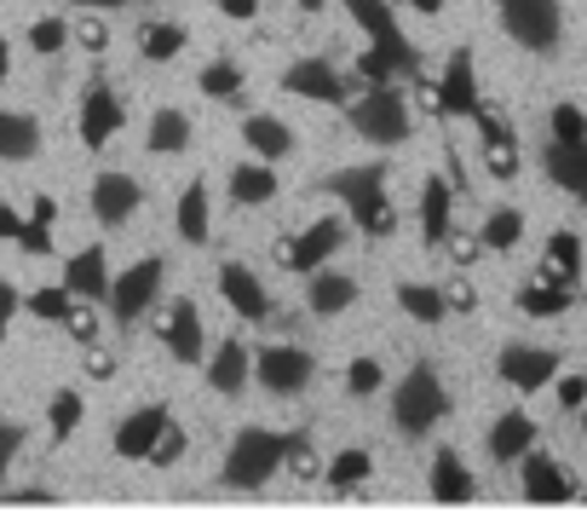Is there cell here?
Returning <instances> with one entry per match:
<instances>
[{
  "mask_svg": "<svg viewBox=\"0 0 587 525\" xmlns=\"http://www.w3.org/2000/svg\"><path fill=\"white\" fill-rule=\"evenodd\" d=\"M317 191L340 196L358 232H369V237H392V232H398V208H392V196H387V162H363V168H340V174H329Z\"/></svg>",
  "mask_w": 587,
  "mask_h": 525,
  "instance_id": "obj_1",
  "label": "cell"
},
{
  "mask_svg": "<svg viewBox=\"0 0 587 525\" xmlns=\"http://www.w3.org/2000/svg\"><path fill=\"white\" fill-rule=\"evenodd\" d=\"M288 439L294 434H276V428H242L231 439V456H225V485L231 490H260L271 485V474L283 468V456H288Z\"/></svg>",
  "mask_w": 587,
  "mask_h": 525,
  "instance_id": "obj_2",
  "label": "cell"
},
{
  "mask_svg": "<svg viewBox=\"0 0 587 525\" xmlns=\"http://www.w3.org/2000/svg\"><path fill=\"white\" fill-rule=\"evenodd\" d=\"M443 416H449V392H443L438 370H432V364H414V370L398 381V392H392V421H398V434L427 439Z\"/></svg>",
  "mask_w": 587,
  "mask_h": 525,
  "instance_id": "obj_3",
  "label": "cell"
},
{
  "mask_svg": "<svg viewBox=\"0 0 587 525\" xmlns=\"http://www.w3.org/2000/svg\"><path fill=\"white\" fill-rule=\"evenodd\" d=\"M345 121H352L363 139H374V145H403L409 139V105H403L398 81L363 87L352 105H345Z\"/></svg>",
  "mask_w": 587,
  "mask_h": 525,
  "instance_id": "obj_4",
  "label": "cell"
},
{
  "mask_svg": "<svg viewBox=\"0 0 587 525\" xmlns=\"http://www.w3.org/2000/svg\"><path fill=\"white\" fill-rule=\"evenodd\" d=\"M345 12L358 18V29L369 36V47H374L380 58H387L398 76H414V70H421V52H414V47L403 41V29H398V18H392L387 0H345Z\"/></svg>",
  "mask_w": 587,
  "mask_h": 525,
  "instance_id": "obj_5",
  "label": "cell"
},
{
  "mask_svg": "<svg viewBox=\"0 0 587 525\" xmlns=\"http://www.w3.org/2000/svg\"><path fill=\"white\" fill-rule=\"evenodd\" d=\"M345 232H352V220H340V214H323L317 225H305V232H294V237H276V266H283V272H317L323 266V260L345 243Z\"/></svg>",
  "mask_w": 587,
  "mask_h": 525,
  "instance_id": "obj_6",
  "label": "cell"
},
{
  "mask_svg": "<svg viewBox=\"0 0 587 525\" xmlns=\"http://www.w3.org/2000/svg\"><path fill=\"white\" fill-rule=\"evenodd\" d=\"M501 29L525 52H552L565 36V12L559 0H501Z\"/></svg>",
  "mask_w": 587,
  "mask_h": 525,
  "instance_id": "obj_7",
  "label": "cell"
},
{
  "mask_svg": "<svg viewBox=\"0 0 587 525\" xmlns=\"http://www.w3.org/2000/svg\"><path fill=\"white\" fill-rule=\"evenodd\" d=\"M283 93L305 98V105H334V110L352 105V87L340 81V70H334L329 58H294L288 70H283Z\"/></svg>",
  "mask_w": 587,
  "mask_h": 525,
  "instance_id": "obj_8",
  "label": "cell"
},
{
  "mask_svg": "<svg viewBox=\"0 0 587 525\" xmlns=\"http://www.w3.org/2000/svg\"><path fill=\"white\" fill-rule=\"evenodd\" d=\"M156 289H162V260L150 254V260H138V266H127L121 278H110V294H104V301H110V312H116L121 330H133V318L150 312Z\"/></svg>",
  "mask_w": 587,
  "mask_h": 525,
  "instance_id": "obj_9",
  "label": "cell"
},
{
  "mask_svg": "<svg viewBox=\"0 0 587 525\" xmlns=\"http://www.w3.org/2000/svg\"><path fill=\"white\" fill-rule=\"evenodd\" d=\"M254 376H260L265 392L288 399V392H300L311 376H317V358H311L305 347H260L254 352Z\"/></svg>",
  "mask_w": 587,
  "mask_h": 525,
  "instance_id": "obj_10",
  "label": "cell"
},
{
  "mask_svg": "<svg viewBox=\"0 0 587 525\" xmlns=\"http://www.w3.org/2000/svg\"><path fill=\"white\" fill-rule=\"evenodd\" d=\"M472 121H478V145H483V168H490V179H518V134H512V121L496 105H478Z\"/></svg>",
  "mask_w": 587,
  "mask_h": 525,
  "instance_id": "obj_11",
  "label": "cell"
},
{
  "mask_svg": "<svg viewBox=\"0 0 587 525\" xmlns=\"http://www.w3.org/2000/svg\"><path fill=\"white\" fill-rule=\"evenodd\" d=\"M559 364H565V358L552 352V347H501V358H496L501 381H507V387H518V392L547 387L552 376H559Z\"/></svg>",
  "mask_w": 587,
  "mask_h": 525,
  "instance_id": "obj_12",
  "label": "cell"
},
{
  "mask_svg": "<svg viewBox=\"0 0 587 525\" xmlns=\"http://www.w3.org/2000/svg\"><path fill=\"white\" fill-rule=\"evenodd\" d=\"M162 347L179 358V364H202L207 341H202V312H196L190 294H179V301L162 312Z\"/></svg>",
  "mask_w": 587,
  "mask_h": 525,
  "instance_id": "obj_13",
  "label": "cell"
},
{
  "mask_svg": "<svg viewBox=\"0 0 587 525\" xmlns=\"http://www.w3.org/2000/svg\"><path fill=\"white\" fill-rule=\"evenodd\" d=\"M483 105L478 98V70H472V52L456 47L443 64V81H438V116H472Z\"/></svg>",
  "mask_w": 587,
  "mask_h": 525,
  "instance_id": "obj_14",
  "label": "cell"
},
{
  "mask_svg": "<svg viewBox=\"0 0 587 525\" xmlns=\"http://www.w3.org/2000/svg\"><path fill=\"white\" fill-rule=\"evenodd\" d=\"M121 121H127V110H121V98L110 93V81H92L87 98H81V145L87 150H104V145L116 139Z\"/></svg>",
  "mask_w": 587,
  "mask_h": 525,
  "instance_id": "obj_15",
  "label": "cell"
},
{
  "mask_svg": "<svg viewBox=\"0 0 587 525\" xmlns=\"http://www.w3.org/2000/svg\"><path fill=\"white\" fill-rule=\"evenodd\" d=\"M219 294L225 301L248 318V323H265L271 318V289L260 283V272L254 266H242V260H225L219 266Z\"/></svg>",
  "mask_w": 587,
  "mask_h": 525,
  "instance_id": "obj_16",
  "label": "cell"
},
{
  "mask_svg": "<svg viewBox=\"0 0 587 525\" xmlns=\"http://www.w3.org/2000/svg\"><path fill=\"white\" fill-rule=\"evenodd\" d=\"M138 203H145V191H138L133 174H98L92 179V220L98 225H127L138 214Z\"/></svg>",
  "mask_w": 587,
  "mask_h": 525,
  "instance_id": "obj_17",
  "label": "cell"
},
{
  "mask_svg": "<svg viewBox=\"0 0 587 525\" xmlns=\"http://www.w3.org/2000/svg\"><path fill=\"white\" fill-rule=\"evenodd\" d=\"M63 289L76 301H104L110 294V254H104V243H87L81 254L63 260Z\"/></svg>",
  "mask_w": 587,
  "mask_h": 525,
  "instance_id": "obj_18",
  "label": "cell"
},
{
  "mask_svg": "<svg viewBox=\"0 0 587 525\" xmlns=\"http://www.w3.org/2000/svg\"><path fill=\"white\" fill-rule=\"evenodd\" d=\"M518 468H525V497H530V503H570V497H576L570 474L552 463V456H541L536 445L518 456Z\"/></svg>",
  "mask_w": 587,
  "mask_h": 525,
  "instance_id": "obj_19",
  "label": "cell"
},
{
  "mask_svg": "<svg viewBox=\"0 0 587 525\" xmlns=\"http://www.w3.org/2000/svg\"><path fill=\"white\" fill-rule=\"evenodd\" d=\"M173 421V410L167 405H145V410H133L121 428H116V456L121 463H145V450L156 445V434Z\"/></svg>",
  "mask_w": 587,
  "mask_h": 525,
  "instance_id": "obj_20",
  "label": "cell"
},
{
  "mask_svg": "<svg viewBox=\"0 0 587 525\" xmlns=\"http://www.w3.org/2000/svg\"><path fill=\"white\" fill-rule=\"evenodd\" d=\"M547 174L559 191H570L576 203H587V134L581 139H552L547 145Z\"/></svg>",
  "mask_w": 587,
  "mask_h": 525,
  "instance_id": "obj_21",
  "label": "cell"
},
{
  "mask_svg": "<svg viewBox=\"0 0 587 525\" xmlns=\"http://www.w3.org/2000/svg\"><path fill=\"white\" fill-rule=\"evenodd\" d=\"M358 301V278H345V272H305V307L317 312V318H334Z\"/></svg>",
  "mask_w": 587,
  "mask_h": 525,
  "instance_id": "obj_22",
  "label": "cell"
},
{
  "mask_svg": "<svg viewBox=\"0 0 587 525\" xmlns=\"http://www.w3.org/2000/svg\"><path fill=\"white\" fill-rule=\"evenodd\" d=\"M478 497V479H472V468L461 463L456 450H438L432 456V503H472Z\"/></svg>",
  "mask_w": 587,
  "mask_h": 525,
  "instance_id": "obj_23",
  "label": "cell"
},
{
  "mask_svg": "<svg viewBox=\"0 0 587 525\" xmlns=\"http://www.w3.org/2000/svg\"><path fill=\"white\" fill-rule=\"evenodd\" d=\"M541 278L559 283V289H576V283H581V237H576V232H552V237H547Z\"/></svg>",
  "mask_w": 587,
  "mask_h": 525,
  "instance_id": "obj_24",
  "label": "cell"
},
{
  "mask_svg": "<svg viewBox=\"0 0 587 525\" xmlns=\"http://www.w3.org/2000/svg\"><path fill=\"white\" fill-rule=\"evenodd\" d=\"M530 445H536V421L525 410L496 416V428H490V456H496V463H518Z\"/></svg>",
  "mask_w": 587,
  "mask_h": 525,
  "instance_id": "obj_25",
  "label": "cell"
},
{
  "mask_svg": "<svg viewBox=\"0 0 587 525\" xmlns=\"http://www.w3.org/2000/svg\"><path fill=\"white\" fill-rule=\"evenodd\" d=\"M41 150V121L23 110H0V162H29Z\"/></svg>",
  "mask_w": 587,
  "mask_h": 525,
  "instance_id": "obj_26",
  "label": "cell"
},
{
  "mask_svg": "<svg viewBox=\"0 0 587 525\" xmlns=\"http://www.w3.org/2000/svg\"><path fill=\"white\" fill-rule=\"evenodd\" d=\"M231 203H242V208H260V203H271L276 196V174H271V162H242V168H231Z\"/></svg>",
  "mask_w": 587,
  "mask_h": 525,
  "instance_id": "obj_27",
  "label": "cell"
},
{
  "mask_svg": "<svg viewBox=\"0 0 587 525\" xmlns=\"http://www.w3.org/2000/svg\"><path fill=\"white\" fill-rule=\"evenodd\" d=\"M449 208H456V185L432 174L427 191H421V225H427V243L432 249H443V237H449Z\"/></svg>",
  "mask_w": 587,
  "mask_h": 525,
  "instance_id": "obj_28",
  "label": "cell"
},
{
  "mask_svg": "<svg viewBox=\"0 0 587 525\" xmlns=\"http://www.w3.org/2000/svg\"><path fill=\"white\" fill-rule=\"evenodd\" d=\"M242 139H248L254 156L276 162V156H288V150H294V127H288V121H276V116H248V121H242Z\"/></svg>",
  "mask_w": 587,
  "mask_h": 525,
  "instance_id": "obj_29",
  "label": "cell"
},
{
  "mask_svg": "<svg viewBox=\"0 0 587 525\" xmlns=\"http://www.w3.org/2000/svg\"><path fill=\"white\" fill-rule=\"evenodd\" d=\"M248 376H254V358H248V347H242V341H225V347L214 352V370H207V381H214V387L225 392V399H231V392H242V387H248Z\"/></svg>",
  "mask_w": 587,
  "mask_h": 525,
  "instance_id": "obj_30",
  "label": "cell"
},
{
  "mask_svg": "<svg viewBox=\"0 0 587 525\" xmlns=\"http://www.w3.org/2000/svg\"><path fill=\"white\" fill-rule=\"evenodd\" d=\"M570 301H576V289H559L547 278L518 289V312H525V318H559V312H570Z\"/></svg>",
  "mask_w": 587,
  "mask_h": 525,
  "instance_id": "obj_31",
  "label": "cell"
},
{
  "mask_svg": "<svg viewBox=\"0 0 587 525\" xmlns=\"http://www.w3.org/2000/svg\"><path fill=\"white\" fill-rule=\"evenodd\" d=\"M369 474H374V456L369 450H340L334 463H323V485L329 490H358V485H369Z\"/></svg>",
  "mask_w": 587,
  "mask_h": 525,
  "instance_id": "obj_32",
  "label": "cell"
},
{
  "mask_svg": "<svg viewBox=\"0 0 587 525\" xmlns=\"http://www.w3.org/2000/svg\"><path fill=\"white\" fill-rule=\"evenodd\" d=\"M156 156H173V150H185L190 145V116L185 110H173V105H162L156 116H150V139H145Z\"/></svg>",
  "mask_w": 587,
  "mask_h": 525,
  "instance_id": "obj_33",
  "label": "cell"
},
{
  "mask_svg": "<svg viewBox=\"0 0 587 525\" xmlns=\"http://www.w3.org/2000/svg\"><path fill=\"white\" fill-rule=\"evenodd\" d=\"M185 23H167V18H156V23H145L138 29V52H145L150 64H167V58H179L185 52Z\"/></svg>",
  "mask_w": 587,
  "mask_h": 525,
  "instance_id": "obj_34",
  "label": "cell"
},
{
  "mask_svg": "<svg viewBox=\"0 0 587 525\" xmlns=\"http://www.w3.org/2000/svg\"><path fill=\"white\" fill-rule=\"evenodd\" d=\"M179 237H185L190 249L207 243V179H190L185 196H179Z\"/></svg>",
  "mask_w": 587,
  "mask_h": 525,
  "instance_id": "obj_35",
  "label": "cell"
},
{
  "mask_svg": "<svg viewBox=\"0 0 587 525\" xmlns=\"http://www.w3.org/2000/svg\"><path fill=\"white\" fill-rule=\"evenodd\" d=\"M202 93L207 98H214V105H242V98H248V93H242V70H236V64L231 58H214V64H202Z\"/></svg>",
  "mask_w": 587,
  "mask_h": 525,
  "instance_id": "obj_36",
  "label": "cell"
},
{
  "mask_svg": "<svg viewBox=\"0 0 587 525\" xmlns=\"http://www.w3.org/2000/svg\"><path fill=\"white\" fill-rule=\"evenodd\" d=\"M398 307H403L414 323H443V318H449L443 289H432V283H398Z\"/></svg>",
  "mask_w": 587,
  "mask_h": 525,
  "instance_id": "obj_37",
  "label": "cell"
},
{
  "mask_svg": "<svg viewBox=\"0 0 587 525\" xmlns=\"http://www.w3.org/2000/svg\"><path fill=\"white\" fill-rule=\"evenodd\" d=\"M81 416H87L81 392H76V387H58V392H52V405H47V428H52V439L63 445L69 434L81 428Z\"/></svg>",
  "mask_w": 587,
  "mask_h": 525,
  "instance_id": "obj_38",
  "label": "cell"
},
{
  "mask_svg": "<svg viewBox=\"0 0 587 525\" xmlns=\"http://www.w3.org/2000/svg\"><path fill=\"white\" fill-rule=\"evenodd\" d=\"M18 307H29V318H41V323H63V318H69V307H76V294H69L63 283H52V289L23 294Z\"/></svg>",
  "mask_w": 587,
  "mask_h": 525,
  "instance_id": "obj_39",
  "label": "cell"
},
{
  "mask_svg": "<svg viewBox=\"0 0 587 525\" xmlns=\"http://www.w3.org/2000/svg\"><path fill=\"white\" fill-rule=\"evenodd\" d=\"M518 237H525V214L518 208H496L490 220H483V232H478L483 249H512Z\"/></svg>",
  "mask_w": 587,
  "mask_h": 525,
  "instance_id": "obj_40",
  "label": "cell"
},
{
  "mask_svg": "<svg viewBox=\"0 0 587 525\" xmlns=\"http://www.w3.org/2000/svg\"><path fill=\"white\" fill-rule=\"evenodd\" d=\"M283 468L294 474V479H317L323 474V456H317V445H311V434L305 428H294V439H288V456H283Z\"/></svg>",
  "mask_w": 587,
  "mask_h": 525,
  "instance_id": "obj_41",
  "label": "cell"
},
{
  "mask_svg": "<svg viewBox=\"0 0 587 525\" xmlns=\"http://www.w3.org/2000/svg\"><path fill=\"white\" fill-rule=\"evenodd\" d=\"M179 456H185V428H179V421H167V428L156 434V445L145 450V463L150 468H173Z\"/></svg>",
  "mask_w": 587,
  "mask_h": 525,
  "instance_id": "obj_42",
  "label": "cell"
},
{
  "mask_svg": "<svg viewBox=\"0 0 587 525\" xmlns=\"http://www.w3.org/2000/svg\"><path fill=\"white\" fill-rule=\"evenodd\" d=\"M69 41H81L87 52H104V47H110V23H104V12H81L76 23H69Z\"/></svg>",
  "mask_w": 587,
  "mask_h": 525,
  "instance_id": "obj_43",
  "label": "cell"
},
{
  "mask_svg": "<svg viewBox=\"0 0 587 525\" xmlns=\"http://www.w3.org/2000/svg\"><path fill=\"white\" fill-rule=\"evenodd\" d=\"M29 47L35 52H63L69 47V23L63 18H35L29 23Z\"/></svg>",
  "mask_w": 587,
  "mask_h": 525,
  "instance_id": "obj_44",
  "label": "cell"
},
{
  "mask_svg": "<svg viewBox=\"0 0 587 525\" xmlns=\"http://www.w3.org/2000/svg\"><path fill=\"white\" fill-rule=\"evenodd\" d=\"M63 330H69V341H81V347H92V341H98V312H92V301H76V307H69V318H63Z\"/></svg>",
  "mask_w": 587,
  "mask_h": 525,
  "instance_id": "obj_45",
  "label": "cell"
},
{
  "mask_svg": "<svg viewBox=\"0 0 587 525\" xmlns=\"http://www.w3.org/2000/svg\"><path fill=\"white\" fill-rule=\"evenodd\" d=\"M380 381H387V376H380V364H374V358H352V370H345V392H358V399H369V392H374Z\"/></svg>",
  "mask_w": 587,
  "mask_h": 525,
  "instance_id": "obj_46",
  "label": "cell"
},
{
  "mask_svg": "<svg viewBox=\"0 0 587 525\" xmlns=\"http://www.w3.org/2000/svg\"><path fill=\"white\" fill-rule=\"evenodd\" d=\"M392 76H398V70H392V64L380 58L374 47H363V52H358V87H380V81H392Z\"/></svg>",
  "mask_w": 587,
  "mask_h": 525,
  "instance_id": "obj_47",
  "label": "cell"
},
{
  "mask_svg": "<svg viewBox=\"0 0 587 525\" xmlns=\"http://www.w3.org/2000/svg\"><path fill=\"white\" fill-rule=\"evenodd\" d=\"M18 249L23 254H52V225L47 220H23L18 225Z\"/></svg>",
  "mask_w": 587,
  "mask_h": 525,
  "instance_id": "obj_48",
  "label": "cell"
},
{
  "mask_svg": "<svg viewBox=\"0 0 587 525\" xmlns=\"http://www.w3.org/2000/svg\"><path fill=\"white\" fill-rule=\"evenodd\" d=\"M443 307H449V312H478V289H472V278H449V283H443Z\"/></svg>",
  "mask_w": 587,
  "mask_h": 525,
  "instance_id": "obj_49",
  "label": "cell"
},
{
  "mask_svg": "<svg viewBox=\"0 0 587 525\" xmlns=\"http://www.w3.org/2000/svg\"><path fill=\"white\" fill-rule=\"evenodd\" d=\"M443 249H449V260H456V266H472L478 260V237H467V232H456V225H449V237H443Z\"/></svg>",
  "mask_w": 587,
  "mask_h": 525,
  "instance_id": "obj_50",
  "label": "cell"
},
{
  "mask_svg": "<svg viewBox=\"0 0 587 525\" xmlns=\"http://www.w3.org/2000/svg\"><path fill=\"white\" fill-rule=\"evenodd\" d=\"M18 450H23V428H18V421H0V479H7Z\"/></svg>",
  "mask_w": 587,
  "mask_h": 525,
  "instance_id": "obj_51",
  "label": "cell"
},
{
  "mask_svg": "<svg viewBox=\"0 0 587 525\" xmlns=\"http://www.w3.org/2000/svg\"><path fill=\"white\" fill-rule=\"evenodd\" d=\"M116 370H121V364H116V358L92 341V347H87V376H92V381H116Z\"/></svg>",
  "mask_w": 587,
  "mask_h": 525,
  "instance_id": "obj_52",
  "label": "cell"
},
{
  "mask_svg": "<svg viewBox=\"0 0 587 525\" xmlns=\"http://www.w3.org/2000/svg\"><path fill=\"white\" fill-rule=\"evenodd\" d=\"M559 405L565 410H581L587 405V376H559Z\"/></svg>",
  "mask_w": 587,
  "mask_h": 525,
  "instance_id": "obj_53",
  "label": "cell"
},
{
  "mask_svg": "<svg viewBox=\"0 0 587 525\" xmlns=\"http://www.w3.org/2000/svg\"><path fill=\"white\" fill-rule=\"evenodd\" d=\"M18 301H23V294L7 283V278H0V336H7L12 330V318H18Z\"/></svg>",
  "mask_w": 587,
  "mask_h": 525,
  "instance_id": "obj_54",
  "label": "cell"
},
{
  "mask_svg": "<svg viewBox=\"0 0 587 525\" xmlns=\"http://www.w3.org/2000/svg\"><path fill=\"white\" fill-rule=\"evenodd\" d=\"M214 7H219L225 18H242V23H248V18L260 12V0H214Z\"/></svg>",
  "mask_w": 587,
  "mask_h": 525,
  "instance_id": "obj_55",
  "label": "cell"
},
{
  "mask_svg": "<svg viewBox=\"0 0 587 525\" xmlns=\"http://www.w3.org/2000/svg\"><path fill=\"white\" fill-rule=\"evenodd\" d=\"M81 12H121V7H133V0H76Z\"/></svg>",
  "mask_w": 587,
  "mask_h": 525,
  "instance_id": "obj_56",
  "label": "cell"
},
{
  "mask_svg": "<svg viewBox=\"0 0 587 525\" xmlns=\"http://www.w3.org/2000/svg\"><path fill=\"white\" fill-rule=\"evenodd\" d=\"M18 225H23V220H18L7 203H0V237H12V243H18Z\"/></svg>",
  "mask_w": 587,
  "mask_h": 525,
  "instance_id": "obj_57",
  "label": "cell"
},
{
  "mask_svg": "<svg viewBox=\"0 0 587 525\" xmlns=\"http://www.w3.org/2000/svg\"><path fill=\"white\" fill-rule=\"evenodd\" d=\"M52 214H58V203H52V196H35V208H29V220H47V225H52Z\"/></svg>",
  "mask_w": 587,
  "mask_h": 525,
  "instance_id": "obj_58",
  "label": "cell"
},
{
  "mask_svg": "<svg viewBox=\"0 0 587 525\" xmlns=\"http://www.w3.org/2000/svg\"><path fill=\"white\" fill-rule=\"evenodd\" d=\"M409 7L421 12V18H438V12H443V0H409Z\"/></svg>",
  "mask_w": 587,
  "mask_h": 525,
  "instance_id": "obj_59",
  "label": "cell"
},
{
  "mask_svg": "<svg viewBox=\"0 0 587 525\" xmlns=\"http://www.w3.org/2000/svg\"><path fill=\"white\" fill-rule=\"evenodd\" d=\"M7 70H12V52H7V36H0V81H7Z\"/></svg>",
  "mask_w": 587,
  "mask_h": 525,
  "instance_id": "obj_60",
  "label": "cell"
},
{
  "mask_svg": "<svg viewBox=\"0 0 587 525\" xmlns=\"http://www.w3.org/2000/svg\"><path fill=\"white\" fill-rule=\"evenodd\" d=\"M300 12H323V0H300Z\"/></svg>",
  "mask_w": 587,
  "mask_h": 525,
  "instance_id": "obj_61",
  "label": "cell"
},
{
  "mask_svg": "<svg viewBox=\"0 0 587 525\" xmlns=\"http://www.w3.org/2000/svg\"><path fill=\"white\" fill-rule=\"evenodd\" d=\"M145 7H150V0H145Z\"/></svg>",
  "mask_w": 587,
  "mask_h": 525,
  "instance_id": "obj_62",
  "label": "cell"
}]
</instances>
